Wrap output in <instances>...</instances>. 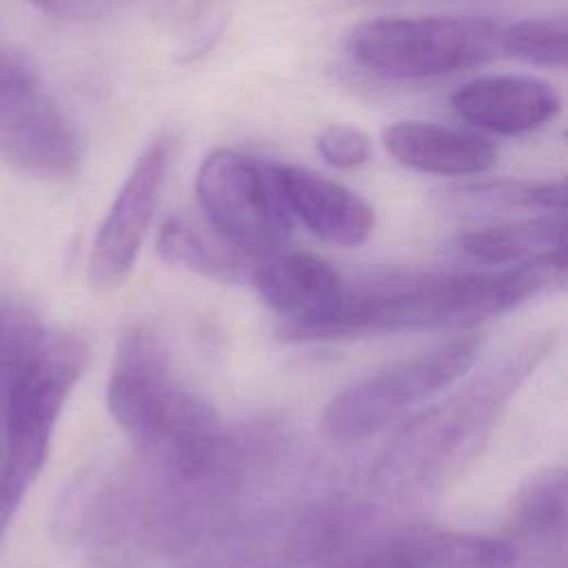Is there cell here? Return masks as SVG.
Here are the masks:
<instances>
[{"instance_id": "obj_1", "label": "cell", "mask_w": 568, "mask_h": 568, "mask_svg": "<svg viewBox=\"0 0 568 568\" xmlns=\"http://www.w3.org/2000/svg\"><path fill=\"white\" fill-rule=\"evenodd\" d=\"M229 510L224 490L135 457L78 477L55 508L53 528L93 568H135L153 555L182 557Z\"/></svg>"}, {"instance_id": "obj_2", "label": "cell", "mask_w": 568, "mask_h": 568, "mask_svg": "<svg viewBox=\"0 0 568 568\" xmlns=\"http://www.w3.org/2000/svg\"><path fill=\"white\" fill-rule=\"evenodd\" d=\"M106 408L146 464L189 484L237 493L262 446L226 430L217 413L171 371L160 337L133 324L122 331Z\"/></svg>"}, {"instance_id": "obj_3", "label": "cell", "mask_w": 568, "mask_h": 568, "mask_svg": "<svg viewBox=\"0 0 568 568\" xmlns=\"http://www.w3.org/2000/svg\"><path fill=\"white\" fill-rule=\"evenodd\" d=\"M564 255L497 271H388L344 282L335 304L288 342L468 328L521 306L564 275Z\"/></svg>"}, {"instance_id": "obj_4", "label": "cell", "mask_w": 568, "mask_h": 568, "mask_svg": "<svg viewBox=\"0 0 568 568\" xmlns=\"http://www.w3.org/2000/svg\"><path fill=\"white\" fill-rule=\"evenodd\" d=\"M89 362L84 337L0 304V539L40 475L58 417Z\"/></svg>"}, {"instance_id": "obj_5", "label": "cell", "mask_w": 568, "mask_h": 568, "mask_svg": "<svg viewBox=\"0 0 568 568\" xmlns=\"http://www.w3.org/2000/svg\"><path fill=\"white\" fill-rule=\"evenodd\" d=\"M552 346V337L530 339L499 366L408 422L375 466L379 493L397 499L444 488L481 450L510 397Z\"/></svg>"}, {"instance_id": "obj_6", "label": "cell", "mask_w": 568, "mask_h": 568, "mask_svg": "<svg viewBox=\"0 0 568 568\" xmlns=\"http://www.w3.org/2000/svg\"><path fill=\"white\" fill-rule=\"evenodd\" d=\"M368 528L371 510L346 499L231 510L182 559L186 568H297L364 539Z\"/></svg>"}, {"instance_id": "obj_7", "label": "cell", "mask_w": 568, "mask_h": 568, "mask_svg": "<svg viewBox=\"0 0 568 568\" xmlns=\"http://www.w3.org/2000/svg\"><path fill=\"white\" fill-rule=\"evenodd\" d=\"M499 38L501 27L484 16H384L357 24L346 53L386 80H428L493 60Z\"/></svg>"}, {"instance_id": "obj_8", "label": "cell", "mask_w": 568, "mask_h": 568, "mask_svg": "<svg viewBox=\"0 0 568 568\" xmlns=\"http://www.w3.org/2000/svg\"><path fill=\"white\" fill-rule=\"evenodd\" d=\"M475 333L410 355L339 390L322 413V428L337 442H359L464 377L479 353Z\"/></svg>"}, {"instance_id": "obj_9", "label": "cell", "mask_w": 568, "mask_h": 568, "mask_svg": "<svg viewBox=\"0 0 568 568\" xmlns=\"http://www.w3.org/2000/svg\"><path fill=\"white\" fill-rule=\"evenodd\" d=\"M195 193L217 235L244 255L266 257L291 237L293 220L264 162L215 149L197 169Z\"/></svg>"}, {"instance_id": "obj_10", "label": "cell", "mask_w": 568, "mask_h": 568, "mask_svg": "<svg viewBox=\"0 0 568 568\" xmlns=\"http://www.w3.org/2000/svg\"><path fill=\"white\" fill-rule=\"evenodd\" d=\"M171 151L173 138L162 133L138 155L98 226L87 264L98 291H113L129 277L153 220Z\"/></svg>"}, {"instance_id": "obj_11", "label": "cell", "mask_w": 568, "mask_h": 568, "mask_svg": "<svg viewBox=\"0 0 568 568\" xmlns=\"http://www.w3.org/2000/svg\"><path fill=\"white\" fill-rule=\"evenodd\" d=\"M0 158L47 182L73 180L82 166V142L40 82L0 113Z\"/></svg>"}, {"instance_id": "obj_12", "label": "cell", "mask_w": 568, "mask_h": 568, "mask_svg": "<svg viewBox=\"0 0 568 568\" xmlns=\"http://www.w3.org/2000/svg\"><path fill=\"white\" fill-rule=\"evenodd\" d=\"M268 173L291 215L315 237L335 246H359L375 226L371 204L348 186L311 169L268 162Z\"/></svg>"}, {"instance_id": "obj_13", "label": "cell", "mask_w": 568, "mask_h": 568, "mask_svg": "<svg viewBox=\"0 0 568 568\" xmlns=\"http://www.w3.org/2000/svg\"><path fill=\"white\" fill-rule=\"evenodd\" d=\"M450 106L466 124L497 135H521L541 129L561 111L552 84L526 73L479 75L450 95Z\"/></svg>"}, {"instance_id": "obj_14", "label": "cell", "mask_w": 568, "mask_h": 568, "mask_svg": "<svg viewBox=\"0 0 568 568\" xmlns=\"http://www.w3.org/2000/svg\"><path fill=\"white\" fill-rule=\"evenodd\" d=\"M251 282L264 304L280 315L284 339L322 317L344 288V280L333 264L308 251L284 248L260 257Z\"/></svg>"}, {"instance_id": "obj_15", "label": "cell", "mask_w": 568, "mask_h": 568, "mask_svg": "<svg viewBox=\"0 0 568 568\" xmlns=\"http://www.w3.org/2000/svg\"><path fill=\"white\" fill-rule=\"evenodd\" d=\"M382 144L402 166L433 175H477L497 160L488 138L426 120L388 124L382 131Z\"/></svg>"}, {"instance_id": "obj_16", "label": "cell", "mask_w": 568, "mask_h": 568, "mask_svg": "<svg viewBox=\"0 0 568 568\" xmlns=\"http://www.w3.org/2000/svg\"><path fill=\"white\" fill-rule=\"evenodd\" d=\"M386 568H517L519 548L510 539L410 528L384 537Z\"/></svg>"}, {"instance_id": "obj_17", "label": "cell", "mask_w": 568, "mask_h": 568, "mask_svg": "<svg viewBox=\"0 0 568 568\" xmlns=\"http://www.w3.org/2000/svg\"><path fill=\"white\" fill-rule=\"evenodd\" d=\"M457 248L490 268L559 257L564 255V213L473 229L457 237Z\"/></svg>"}, {"instance_id": "obj_18", "label": "cell", "mask_w": 568, "mask_h": 568, "mask_svg": "<svg viewBox=\"0 0 568 568\" xmlns=\"http://www.w3.org/2000/svg\"><path fill=\"white\" fill-rule=\"evenodd\" d=\"M568 484L566 470L546 468L532 475L515 495L508 513V539L524 546L557 548L564 552L566 541Z\"/></svg>"}, {"instance_id": "obj_19", "label": "cell", "mask_w": 568, "mask_h": 568, "mask_svg": "<svg viewBox=\"0 0 568 568\" xmlns=\"http://www.w3.org/2000/svg\"><path fill=\"white\" fill-rule=\"evenodd\" d=\"M439 202L455 213H564V180H490L442 191Z\"/></svg>"}, {"instance_id": "obj_20", "label": "cell", "mask_w": 568, "mask_h": 568, "mask_svg": "<svg viewBox=\"0 0 568 568\" xmlns=\"http://www.w3.org/2000/svg\"><path fill=\"white\" fill-rule=\"evenodd\" d=\"M158 251L164 262L202 277L217 282H240L246 277V268L237 257L215 248L180 217L164 220L158 233Z\"/></svg>"}, {"instance_id": "obj_21", "label": "cell", "mask_w": 568, "mask_h": 568, "mask_svg": "<svg viewBox=\"0 0 568 568\" xmlns=\"http://www.w3.org/2000/svg\"><path fill=\"white\" fill-rule=\"evenodd\" d=\"M566 40L568 22L564 16L526 18L501 29L499 51L537 67L561 69L568 55Z\"/></svg>"}, {"instance_id": "obj_22", "label": "cell", "mask_w": 568, "mask_h": 568, "mask_svg": "<svg viewBox=\"0 0 568 568\" xmlns=\"http://www.w3.org/2000/svg\"><path fill=\"white\" fill-rule=\"evenodd\" d=\"M317 153L335 169H355L371 158V138L351 124H331L317 135Z\"/></svg>"}, {"instance_id": "obj_23", "label": "cell", "mask_w": 568, "mask_h": 568, "mask_svg": "<svg viewBox=\"0 0 568 568\" xmlns=\"http://www.w3.org/2000/svg\"><path fill=\"white\" fill-rule=\"evenodd\" d=\"M44 16L67 22H95L109 18L135 0H22Z\"/></svg>"}, {"instance_id": "obj_24", "label": "cell", "mask_w": 568, "mask_h": 568, "mask_svg": "<svg viewBox=\"0 0 568 568\" xmlns=\"http://www.w3.org/2000/svg\"><path fill=\"white\" fill-rule=\"evenodd\" d=\"M33 84H38V75L29 62L0 44V113Z\"/></svg>"}]
</instances>
